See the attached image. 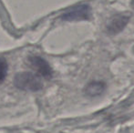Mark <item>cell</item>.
<instances>
[{"mask_svg":"<svg viewBox=\"0 0 134 133\" xmlns=\"http://www.w3.org/2000/svg\"><path fill=\"white\" fill-rule=\"evenodd\" d=\"M14 84L18 89L29 91H37L43 87L37 75L28 71L18 73L14 78Z\"/></svg>","mask_w":134,"mask_h":133,"instance_id":"obj_1","label":"cell"},{"mask_svg":"<svg viewBox=\"0 0 134 133\" xmlns=\"http://www.w3.org/2000/svg\"><path fill=\"white\" fill-rule=\"evenodd\" d=\"M90 16V8L88 5H79L69 8L61 16V18L66 21L88 19Z\"/></svg>","mask_w":134,"mask_h":133,"instance_id":"obj_2","label":"cell"},{"mask_svg":"<svg viewBox=\"0 0 134 133\" xmlns=\"http://www.w3.org/2000/svg\"><path fill=\"white\" fill-rule=\"evenodd\" d=\"M30 67L41 77L50 78L52 77V68L48 62L39 56H31L28 57Z\"/></svg>","mask_w":134,"mask_h":133,"instance_id":"obj_3","label":"cell"},{"mask_svg":"<svg viewBox=\"0 0 134 133\" xmlns=\"http://www.w3.org/2000/svg\"><path fill=\"white\" fill-rule=\"evenodd\" d=\"M105 89V86L101 82H91L86 88V92L90 96H98L101 94Z\"/></svg>","mask_w":134,"mask_h":133,"instance_id":"obj_4","label":"cell"},{"mask_svg":"<svg viewBox=\"0 0 134 133\" xmlns=\"http://www.w3.org/2000/svg\"><path fill=\"white\" fill-rule=\"evenodd\" d=\"M8 70V65H7L5 59H0V83L4 81L7 74Z\"/></svg>","mask_w":134,"mask_h":133,"instance_id":"obj_5","label":"cell"}]
</instances>
